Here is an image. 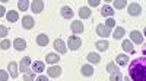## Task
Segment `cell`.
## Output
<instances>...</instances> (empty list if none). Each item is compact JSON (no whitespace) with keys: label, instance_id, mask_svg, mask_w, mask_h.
<instances>
[{"label":"cell","instance_id":"cell-1","mask_svg":"<svg viewBox=\"0 0 146 81\" xmlns=\"http://www.w3.org/2000/svg\"><path fill=\"white\" fill-rule=\"evenodd\" d=\"M146 75V60L145 56L135 60L129 65V78L131 81H145Z\"/></svg>","mask_w":146,"mask_h":81},{"label":"cell","instance_id":"cell-17","mask_svg":"<svg viewBox=\"0 0 146 81\" xmlns=\"http://www.w3.org/2000/svg\"><path fill=\"white\" fill-rule=\"evenodd\" d=\"M80 73H82V75H85V77H91V75H94V67H91V65H82V68H80Z\"/></svg>","mask_w":146,"mask_h":81},{"label":"cell","instance_id":"cell-30","mask_svg":"<svg viewBox=\"0 0 146 81\" xmlns=\"http://www.w3.org/2000/svg\"><path fill=\"white\" fill-rule=\"evenodd\" d=\"M107 71H110V73H117L118 71V68H117V64L115 62H108L107 64Z\"/></svg>","mask_w":146,"mask_h":81},{"label":"cell","instance_id":"cell-24","mask_svg":"<svg viewBox=\"0 0 146 81\" xmlns=\"http://www.w3.org/2000/svg\"><path fill=\"white\" fill-rule=\"evenodd\" d=\"M79 16H80V19L91 17V9L89 7H80L79 9Z\"/></svg>","mask_w":146,"mask_h":81},{"label":"cell","instance_id":"cell-28","mask_svg":"<svg viewBox=\"0 0 146 81\" xmlns=\"http://www.w3.org/2000/svg\"><path fill=\"white\" fill-rule=\"evenodd\" d=\"M34 80H35V73L34 71L23 73V81H34Z\"/></svg>","mask_w":146,"mask_h":81},{"label":"cell","instance_id":"cell-19","mask_svg":"<svg viewBox=\"0 0 146 81\" xmlns=\"http://www.w3.org/2000/svg\"><path fill=\"white\" fill-rule=\"evenodd\" d=\"M101 15H102V16H107V17H111V16L114 15V9H113L111 6L105 5V6H102V9H101Z\"/></svg>","mask_w":146,"mask_h":81},{"label":"cell","instance_id":"cell-29","mask_svg":"<svg viewBox=\"0 0 146 81\" xmlns=\"http://www.w3.org/2000/svg\"><path fill=\"white\" fill-rule=\"evenodd\" d=\"M110 81H123V74H121L120 71L113 73L111 77H110Z\"/></svg>","mask_w":146,"mask_h":81},{"label":"cell","instance_id":"cell-14","mask_svg":"<svg viewBox=\"0 0 146 81\" xmlns=\"http://www.w3.org/2000/svg\"><path fill=\"white\" fill-rule=\"evenodd\" d=\"M121 48H123L126 52H129V54H135V48H133V43H131L129 39H124L123 42H121Z\"/></svg>","mask_w":146,"mask_h":81},{"label":"cell","instance_id":"cell-13","mask_svg":"<svg viewBox=\"0 0 146 81\" xmlns=\"http://www.w3.org/2000/svg\"><path fill=\"white\" fill-rule=\"evenodd\" d=\"M7 71H9V74L12 75V78H16L18 77V64L16 62H13V61H12V62H9V67H7Z\"/></svg>","mask_w":146,"mask_h":81},{"label":"cell","instance_id":"cell-35","mask_svg":"<svg viewBox=\"0 0 146 81\" xmlns=\"http://www.w3.org/2000/svg\"><path fill=\"white\" fill-rule=\"evenodd\" d=\"M9 74L5 71V69H0V81H7Z\"/></svg>","mask_w":146,"mask_h":81},{"label":"cell","instance_id":"cell-25","mask_svg":"<svg viewBox=\"0 0 146 81\" xmlns=\"http://www.w3.org/2000/svg\"><path fill=\"white\" fill-rule=\"evenodd\" d=\"M95 46L98 48V51H101V52H104V51H107V48H108V41H96V43H95Z\"/></svg>","mask_w":146,"mask_h":81},{"label":"cell","instance_id":"cell-20","mask_svg":"<svg viewBox=\"0 0 146 81\" xmlns=\"http://www.w3.org/2000/svg\"><path fill=\"white\" fill-rule=\"evenodd\" d=\"M58 60H60V56H58L57 54H53V52H51V54H47V56H45V61H47L48 64H53V65L57 64Z\"/></svg>","mask_w":146,"mask_h":81},{"label":"cell","instance_id":"cell-4","mask_svg":"<svg viewBox=\"0 0 146 81\" xmlns=\"http://www.w3.org/2000/svg\"><path fill=\"white\" fill-rule=\"evenodd\" d=\"M130 42H135V43H137V45H140L142 42H143V35L139 32V30H131L130 32Z\"/></svg>","mask_w":146,"mask_h":81},{"label":"cell","instance_id":"cell-39","mask_svg":"<svg viewBox=\"0 0 146 81\" xmlns=\"http://www.w3.org/2000/svg\"><path fill=\"white\" fill-rule=\"evenodd\" d=\"M124 81H131V80H130V78H129V75H127V77L124 78Z\"/></svg>","mask_w":146,"mask_h":81},{"label":"cell","instance_id":"cell-22","mask_svg":"<svg viewBox=\"0 0 146 81\" xmlns=\"http://www.w3.org/2000/svg\"><path fill=\"white\" fill-rule=\"evenodd\" d=\"M117 64L118 65H127L129 64V55H126V54H120V55H117Z\"/></svg>","mask_w":146,"mask_h":81},{"label":"cell","instance_id":"cell-8","mask_svg":"<svg viewBox=\"0 0 146 81\" xmlns=\"http://www.w3.org/2000/svg\"><path fill=\"white\" fill-rule=\"evenodd\" d=\"M96 33L100 35V36H110V33H111V29L107 28L105 25H96Z\"/></svg>","mask_w":146,"mask_h":81},{"label":"cell","instance_id":"cell-34","mask_svg":"<svg viewBox=\"0 0 146 81\" xmlns=\"http://www.w3.org/2000/svg\"><path fill=\"white\" fill-rule=\"evenodd\" d=\"M7 33H9L7 28H6V26H3V25H0V38H5V36H7Z\"/></svg>","mask_w":146,"mask_h":81},{"label":"cell","instance_id":"cell-3","mask_svg":"<svg viewBox=\"0 0 146 81\" xmlns=\"http://www.w3.org/2000/svg\"><path fill=\"white\" fill-rule=\"evenodd\" d=\"M54 49L58 52V54H66L67 52V48H66V43L63 42V39H56L54 41Z\"/></svg>","mask_w":146,"mask_h":81},{"label":"cell","instance_id":"cell-38","mask_svg":"<svg viewBox=\"0 0 146 81\" xmlns=\"http://www.w3.org/2000/svg\"><path fill=\"white\" fill-rule=\"evenodd\" d=\"M5 12H6L5 6H0V17H2V16H5Z\"/></svg>","mask_w":146,"mask_h":81},{"label":"cell","instance_id":"cell-10","mask_svg":"<svg viewBox=\"0 0 146 81\" xmlns=\"http://www.w3.org/2000/svg\"><path fill=\"white\" fill-rule=\"evenodd\" d=\"M35 25V22H34V17L32 16H23L22 19V26L25 28V29H32Z\"/></svg>","mask_w":146,"mask_h":81},{"label":"cell","instance_id":"cell-18","mask_svg":"<svg viewBox=\"0 0 146 81\" xmlns=\"http://www.w3.org/2000/svg\"><path fill=\"white\" fill-rule=\"evenodd\" d=\"M44 69H45V64L42 61H35L32 64V71L34 73H42Z\"/></svg>","mask_w":146,"mask_h":81},{"label":"cell","instance_id":"cell-7","mask_svg":"<svg viewBox=\"0 0 146 81\" xmlns=\"http://www.w3.org/2000/svg\"><path fill=\"white\" fill-rule=\"evenodd\" d=\"M70 29L73 33H82L83 32V23L80 20H73L70 25Z\"/></svg>","mask_w":146,"mask_h":81},{"label":"cell","instance_id":"cell-5","mask_svg":"<svg viewBox=\"0 0 146 81\" xmlns=\"http://www.w3.org/2000/svg\"><path fill=\"white\" fill-rule=\"evenodd\" d=\"M129 13L131 16H139L142 13V6L139 3H131L129 5Z\"/></svg>","mask_w":146,"mask_h":81},{"label":"cell","instance_id":"cell-37","mask_svg":"<svg viewBox=\"0 0 146 81\" xmlns=\"http://www.w3.org/2000/svg\"><path fill=\"white\" fill-rule=\"evenodd\" d=\"M35 81H48V78H47L45 75H40V77H38V78H36Z\"/></svg>","mask_w":146,"mask_h":81},{"label":"cell","instance_id":"cell-2","mask_svg":"<svg viewBox=\"0 0 146 81\" xmlns=\"http://www.w3.org/2000/svg\"><path fill=\"white\" fill-rule=\"evenodd\" d=\"M67 45H69V48H70L72 51H78L80 46H82V39H80L79 36H76V35H72V36H69Z\"/></svg>","mask_w":146,"mask_h":81},{"label":"cell","instance_id":"cell-26","mask_svg":"<svg viewBox=\"0 0 146 81\" xmlns=\"http://www.w3.org/2000/svg\"><path fill=\"white\" fill-rule=\"evenodd\" d=\"M124 33H126L124 28H120V26H118V28L114 30V33H113V38H114V39H121V38L124 36Z\"/></svg>","mask_w":146,"mask_h":81},{"label":"cell","instance_id":"cell-11","mask_svg":"<svg viewBox=\"0 0 146 81\" xmlns=\"http://www.w3.org/2000/svg\"><path fill=\"white\" fill-rule=\"evenodd\" d=\"M29 65H31V58H29V56H25V58L21 61V64H19V71L27 73L28 68H29Z\"/></svg>","mask_w":146,"mask_h":81},{"label":"cell","instance_id":"cell-9","mask_svg":"<svg viewBox=\"0 0 146 81\" xmlns=\"http://www.w3.org/2000/svg\"><path fill=\"white\" fill-rule=\"evenodd\" d=\"M31 9L34 13H40V12H42L44 9V2L42 0H35V2L31 3Z\"/></svg>","mask_w":146,"mask_h":81},{"label":"cell","instance_id":"cell-15","mask_svg":"<svg viewBox=\"0 0 146 81\" xmlns=\"http://www.w3.org/2000/svg\"><path fill=\"white\" fill-rule=\"evenodd\" d=\"M60 12H62V16H63L64 19H72V17H73V15H75L70 6H63Z\"/></svg>","mask_w":146,"mask_h":81},{"label":"cell","instance_id":"cell-23","mask_svg":"<svg viewBox=\"0 0 146 81\" xmlns=\"http://www.w3.org/2000/svg\"><path fill=\"white\" fill-rule=\"evenodd\" d=\"M86 60H88L89 62L98 64V62L101 61V56H100L98 54H95V52H89V54H88V56H86Z\"/></svg>","mask_w":146,"mask_h":81},{"label":"cell","instance_id":"cell-16","mask_svg":"<svg viewBox=\"0 0 146 81\" xmlns=\"http://www.w3.org/2000/svg\"><path fill=\"white\" fill-rule=\"evenodd\" d=\"M48 36L45 33H40L38 36H36V45L38 46H47V43H48Z\"/></svg>","mask_w":146,"mask_h":81},{"label":"cell","instance_id":"cell-31","mask_svg":"<svg viewBox=\"0 0 146 81\" xmlns=\"http://www.w3.org/2000/svg\"><path fill=\"white\" fill-rule=\"evenodd\" d=\"M126 5H127L126 0H117V2H114V7H115L117 10H120V9H124V7H126Z\"/></svg>","mask_w":146,"mask_h":81},{"label":"cell","instance_id":"cell-27","mask_svg":"<svg viewBox=\"0 0 146 81\" xmlns=\"http://www.w3.org/2000/svg\"><path fill=\"white\" fill-rule=\"evenodd\" d=\"M18 7H19V10L25 12L29 7V2H28V0H19V2H18Z\"/></svg>","mask_w":146,"mask_h":81},{"label":"cell","instance_id":"cell-12","mask_svg":"<svg viewBox=\"0 0 146 81\" xmlns=\"http://www.w3.org/2000/svg\"><path fill=\"white\" fill-rule=\"evenodd\" d=\"M13 46H15L16 51H23L27 48V42H25V39H22V38H16L13 41Z\"/></svg>","mask_w":146,"mask_h":81},{"label":"cell","instance_id":"cell-33","mask_svg":"<svg viewBox=\"0 0 146 81\" xmlns=\"http://www.w3.org/2000/svg\"><path fill=\"white\" fill-rule=\"evenodd\" d=\"M105 26H107V28H110V29L114 28V26H115V20H114L113 17H108V19H107V22H105Z\"/></svg>","mask_w":146,"mask_h":81},{"label":"cell","instance_id":"cell-32","mask_svg":"<svg viewBox=\"0 0 146 81\" xmlns=\"http://www.w3.org/2000/svg\"><path fill=\"white\" fill-rule=\"evenodd\" d=\"M10 45H12V42L9 39H3L2 42H0V48H2V49H9Z\"/></svg>","mask_w":146,"mask_h":81},{"label":"cell","instance_id":"cell-6","mask_svg":"<svg viewBox=\"0 0 146 81\" xmlns=\"http://www.w3.org/2000/svg\"><path fill=\"white\" fill-rule=\"evenodd\" d=\"M47 74L50 77H53V78H57V77H60V74H62V68H60L58 65H51L47 69Z\"/></svg>","mask_w":146,"mask_h":81},{"label":"cell","instance_id":"cell-36","mask_svg":"<svg viewBox=\"0 0 146 81\" xmlns=\"http://www.w3.org/2000/svg\"><path fill=\"white\" fill-rule=\"evenodd\" d=\"M100 5V0H89V6L91 7H96Z\"/></svg>","mask_w":146,"mask_h":81},{"label":"cell","instance_id":"cell-21","mask_svg":"<svg viewBox=\"0 0 146 81\" xmlns=\"http://www.w3.org/2000/svg\"><path fill=\"white\" fill-rule=\"evenodd\" d=\"M6 19L9 22H16L19 19V13H18L16 10H9L7 13H6Z\"/></svg>","mask_w":146,"mask_h":81}]
</instances>
